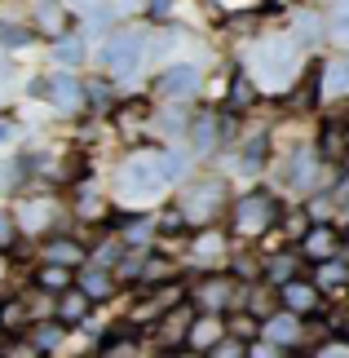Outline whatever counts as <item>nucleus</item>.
Here are the masks:
<instances>
[{
    "mask_svg": "<svg viewBox=\"0 0 349 358\" xmlns=\"http://www.w3.org/2000/svg\"><path fill=\"white\" fill-rule=\"evenodd\" d=\"M36 40L31 27H18V22H0V49H27Z\"/></svg>",
    "mask_w": 349,
    "mask_h": 358,
    "instance_id": "f704fd0d",
    "label": "nucleus"
},
{
    "mask_svg": "<svg viewBox=\"0 0 349 358\" xmlns=\"http://www.w3.org/2000/svg\"><path fill=\"white\" fill-rule=\"evenodd\" d=\"M62 5L71 9V13H85V18H89V13H93V9H102L106 0H62Z\"/></svg>",
    "mask_w": 349,
    "mask_h": 358,
    "instance_id": "a18cd8bd",
    "label": "nucleus"
},
{
    "mask_svg": "<svg viewBox=\"0 0 349 358\" xmlns=\"http://www.w3.org/2000/svg\"><path fill=\"white\" fill-rule=\"evenodd\" d=\"M278 292V310H287V314H297V319H310V314L323 310V292L310 283V279H287L283 287H274Z\"/></svg>",
    "mask_w": 349,
    "mask_h": 358,
    "instance_id": "9d476101",
    "label": "nucleus"
},
{
    "mask_svg": "<svg viewBox=\"0 0 349 358\" xmlns=\"http://www.w3.org/2000/svg\"><path fill=\"white\" fill-rule=\"evenodd\" d=\"M186 301L199 314H226L230 306H239V283L234 274H204L194 279V287H186Z\"/></svg>",
    "mask_w": 349,
    "mask_h": 358,
    "instance_id": "423d86ee",
    "label": "nucleus"
},
{
    "mask_svg": "<svg viewBox=\"0 0 349 358\" xmlns=\"http://www.w3.org/2000/svg\"><path fill=\"white\" fill-rule=\"evenodd\" d=\"M323 296H332V292H345L349 287V252H341V257H332V261H318L314 266V279H310Z\"/></svg>",
    "mask_w": 349,
    "mask_h": 358,
    "instance_id": "6ab92c4d",
    "label": "nucleus"
},
{
    "mask_svg": "<svg viewBox=\"0 0 349 358\" xmlns=\"http://www.w3.org/2000/svg\"><path fill=\"white\" fill-rule=\"evenodd\" d=\"M226 332H230V336L252 341V336L261 332V319H252V314H234V319H226Z\"/></svg>",
    "mask_w": 349,
    "mask_h": 358,
    "instance_id": "58836bf2",
    "label": "nucleus"
},
{
    "mask_svg": "<svg viewBox=\"0 0 349 358\" xmlns=\"http://www.w3.org/2000/svg\"><path fill=\"white\" fill-rule=\"evenodd\" d=\"M13 217H18V230H40V235H45L53 226V217H58V203L53 199H27Z\"/></svg>",
    "mask_w": 349,
    "mask_h": 358,
    "instance_id": "5701e85b",
    "label": "nucleus"
},
{
    "mask_svg": "<svg viewBox=\"0 0 349 358\" xmlns=\"http://www.w3.org/2000/svg\"><path fill=\"white\" fill-rule=\"evenodd\" d=\"M248 358H283V350L270 341H257V345H248Z\"/></svg>",
    "mask_w": 349,
    "mask_h": 358,
    "instance_id": "c03bdc74",
    "label": "nucleus"
},
{
    "mask_svg": "<svg viewBox=\"0 0 349 358\" xmlns=\"http://www.w3.org/2000/svg\"><path fill=\"white\" fill-rule=\"evenodd\" d=\"M265 159H270V142H265V133H257V137H248V142L239 146V173H248V177H257V173L265 169Z\"/></svg>",
    "mask_w": 349,
    "mask_h": 358,
    "instance_id": "cd10ccee",
    "label": "nucleus"
},
{
    "mask_svg": "<svg viewBox=\"0 0 349 358\" xmlns=\"http://www.w3.org/2000/svg\"><path fill=\"white\" fill-rule=\"evenodd\" d=\"M327 31H332V40H345V45H349V0H341V5H336V13H332V22H327Z\"/></svg>",
    "mask_w": 349,
    "mask_h": 358,
    "instance_id": "79ce46f5",
    "label": "nucleus"
},
{
    "mask_svg": "<svg viewBox=\"0 0 349 358\" xmlns=\"http://www.w3.org/2000/svg\"><path fill=\"white\" fill-rule=\"evenodd\" d=\"M226 257V235H217V230H199L194 235V243H190V261L194 266H217V261Z\"/></svg>",
    "mask_w": 349,
    "mask_h": 358,
    "instance_id": "393cba45",
    "label": "nucleus"
},
{
    "mask_svg": "<svg viewBox=\"0 0 349 358\" xmlns=\"http://www.w3.org/2000/svg\"><path fill=\"white\" fill-rule=\"evenodd\" d=\"M58 306H53V319H58L62 327H85L89 314H93V301L80 292V287H66L62 296H53Z\"/></svg>",
    "mask_w": 349,
    "mask_h": 358,
    "instance_id": "a211bd4d",
    "label": "nucleus"
},
{
    "mask_svg": "<svg viewBox=\"0 0 349 358\" xmlns=\"http://www.w3.org/2000/svg\"><path fill=\"white\" fill-rule=\"evenodd\" d=\"M173 13V0H150V18H169Z\"/></svg>",
    "mask_w": 349,
    "mask_h": 358,
    "instance_id": "de8ad7c7",
    "label": "nucleus"
},
{
    "mask_svg": "<svg viewBox=\"0 0 349 358\" xmlns=\"http://www.w3.org/2000/svg\"><path fill=\"white\" fill-rule=\"evenodd\" d=\"M204 358H248V341H243V336H230V332H226V336H221V341H217V345L208 350Z\"/></svg>",
    "mask_w": 349,
    "mask_h": 358,
    "instance_id": "c9c22d12",
    "label": "nucleus"
},
{
    "mask_svg": "<svg viewBox=\"0 0 349 358\" xmlns=\"http://www.w3.org/2000/svg\"><path fill=\"white\" fill-rule=\"evenodd\" d=\"M194 93H199V66H190V62L164 66V76H159V98L164 102H190Z\"/></svg>",
    "mask_w": 349,
    "mask_h": 358,
    "instance_id": "f8f14e48",
    "label": "nucleus"
},
{
    "mask_svg": "<svg viewBox=\"0 0 349 358\" xmlns=\"http://www.w3.org/2000/svg\"><path fill=\"white\" fill-rule=\"evenodd\" d=\"M221 142V115L217 111H199L190 120V150L194 155H213Z\"/></svg>",
    "mask_w": 349,
    "mask_h": 358,
    "instance_id": "aec40b11",
    "label": "nucleus"
},
{
    "mask_svg": "<svg viewBox=\"0 0 349 358\" xmlns=\"http://www.w3.org/2000/svg\"><path fill=\"white\" fill-rule=\"evenodd\" d=\"M31 93L45 98L58 115H80V111H85V85H80V76H71V71L31 80Z\"/></svg>",
    "mask_w": 349,
    "mask_h": 358,
    "instance_id": "0eeeda50",
    "label": "nucleus"
},
{
    "mask_svg": "<svg viewBox=\"0 0 349 358\" xmlns=\"http://www.w3.org/2000/svg\"><path fill=\"white\" fill-rule=\"evenodd\" d=\"M115 182H120L115 190L129 203H150V199H159L164 190L173 186L169 173H164V164H159V155H129Z\"/></svg>",
    "mask_w": 349,
    "mask_h": 358,
    "instance_id": "f03ea898",
    "label": "nucleus"
},
{
    "mask_svg": "<svg viewBox=\"0 0 349 358\" xmlns=\"http://www.w3.org/2000/svg\"><path fill=\"white\" fill-rule=\"evenodd\" d=\"M9 177H13V169H5V164H0V186H13Z\"/></svg>",
    "mask_w": 349,
    "mask_h": 358,
    "instance_id": "8fccbe9b",
    "label": "nucleus"
},
{
    "mask_svg": "<svg viewBox=\"0 0 349 358\" xmlns=\"http://www.w3.org/2000/svg\"><path fill=\"white\" fill-rule=\"evenodd\" d=\"M301 274V257H270L265 261V283L270 287H283L287 279H297Z\"/></svg>",
    "mask_w": 349,
    "mask_h": 358,
    "instance_id": "c756f323",
    "label": "nucleus"
},
{
    "mask_svg": "<svg viewBox=\"0 0 349 358\" xmlns=\"http://www.w3.org/2000/svg\"><path fill=\"white\" fill-rule=\"evenodd\" d=\"M106 106H111V85L106 80H93L85 89V111H106Z\"/></svg>",
    "mask_w": 349,
    "mask_h": 358,
    "instance_id": "4c0bfd02",
    "label": "nucleus"
},
{
    "mask_svg": "<svg viewBox=\"0 0 349 358\" xmlns=\"http://www.w3.org/2000/svg\"><path fill=\"white\" fill-rule=\"evenodd\" d=\"M0 358H45V354H40L27 336H13V341H5V345H0Z\"/></svg>",
    "mask_w": 349,
    "mask_h": 358,
    "instance_id": "ea45409f",
    "label": "nucleus"
},
{
    "mask_svg": "<svg viewBox=\"0 0 349 358\" xmlns=\"http://www.w3.org/2000/svg\"><path fill=\"white\" fill-rule=\"evenodd\" d=\"M248 71H252L248 80H265V85L283 89L301 71V45L292 36H265L248 49Z\"/></svg>",
    "mask_w": 349,
    "mask_h": 358,
    "instance_id": "f257e3e1",
    "label": "nucleus"
},
{
    "mask_svg": "<svg viewBox=\"0 0 349 358\" xmlns=\"http://www.w3.org/2000/svg\"><path fill=\"white\" fill-rule=\"evenodd\" d=\"M278 217H283V208H278V199L270 195V190H248V195H239L230 203V230L239 239L270 235V230L278 226Z\"/></svg>",
    "mask_w": 349,
    "mask_h": 358,
    "instance_id": "7ed1b4c3",
    "label": "nucleus"
},
{
    "mask_svg": "<svg viewBox=\"0 0 349 358\" xmlns=\"http://www.w3.org/2000/svg\"><path fill=\"white\" fill-rule=\"evenodd\" d=\"M62 336H66V327L58 323V319H49V323H31V336H27V341H31V345L40 350V354H53V350H58L62 345Z\"/></svg>",
    "mask_w": 349,
    "mask_h": 358,
    "instance_id": "c85d7f7f",
    "label": "nucleus"
},
{
    "mask_svg": "<svg viewBox=\"0 0 349 358\" xmlns=\"http://www.w3.org/2000/svg\"><path fill=\"white\" fill-rule=\"evenodd\" d=\"M252 80L248 76H234V85H230V106H243V102H252Z\"/></svg>",
    "mask_w": 349,
    "mask_h": 358,
    "instance_id": "37998d69",
    "label": "nucleus"
},
{
    "mask_svg": "<svg viewBox=\"0 0 349 358\" xmlns=\"http://www.w3.org/2000/svg\"><path fill=\"white\" fill-rule=\"evenodd\" d=\"M115 235L124 239V248H150V239H155L159 235V217H124V222H120V230H115Z\"/></svg>",
    "mask_w": 349,
    "mask_h": 358,
    "instance_id": "412c9836",
    "label": "nucleus"
},
{
    "mask_svg": "<svg viewBox=\"0 0 349 358\" xmlns=\"http://www.w3.org/2000/svg\"><path fill=\"white\" fill-rule=\"evenodd\" d=\"M292 40H297L301 49H314V45H323V36H327V22H323V13H314V9H301L297 18H292Z\"/></svg>",
    "mask_w": 349,
    "mask_h": 358,
    "instance_id": "4be33fe9",
    "label": "nucleus"
},
{
    "mask_svg": "<svg viewBox=\"0 0 349 358\" xmlns=\"http://www.w3.org/2000/svg\"><path fill=\"white\" fill-rule=\"evenodd\" d=\"M297 252H301V261L318 266V261L341 257L345 252V239H341V230L332 226V222H310V226H305V235H301V243H297Z\"/></svg>",
    "mask_w": 349,
    "mask_h": 358,
    "instance_id": "6e6552de",
    "label": "nucleus"
},
{
    "mask_svg": "<svg viewBox=\"0 0 349 358\" xmlns=\"http://www.w3.org/2000/svg\"><path fill=\"white\" fill-rule=\"evenodd\" d=\"M97 358H142V345H137L133 332H115V336L102 341V354Z\"/></svg>",
    "mask_w": 349,
    "mask_h": 358,
    "instance_id": "7c9ffc66",
    "label": "nucleus"
},
{
    "mask_svg": "<svg viewBox=\"0 0 349 358\" xmlns=\"http://www.w3.org/2000/svg\"><path fill=\"white\" fill-rule=\"evenodd\" d=\"M40 261H49V266H66V270H80L89 261V248L71 239V235H49L45 248H40Z\"/></svg>",
    "mask_w": 349,
    "mask_h": 358,
    "instance_id": "dca6fc26",
    "label": "nucleus"
},
{
    "mask_svg": "<svg viewBox=\"0 0 349 358\" xmlns=\"http://www.w3.org/2000/svg\"><path fill=\"white\" fill-rule=\"evenodd\" d=\"M221 208H226V182L221 177H208V182H194L181 190V213H186L190 226H213Z\"/></svg>",
    "mask_w": 349,
    "mask_h": 358,
    "instance_id": "39448f33",
    "label": "nucleus"
},
{
    "mask_svg": "<svg viewBox=\"0 0 349 358\" xmlns=\"http://www.w3.org/2000/svg\"><path fill=\"white\" fill-rule=\"evenodd\" d=\"M27 323H31V314H27V306H22V301L18 296H9V301H0V327H5V332L9 336H18L22 332V327Z\"/></svg>",
    "mask_w": 349,
    "mask_h": 358,
    "instance_id": "2f4dec72",
    "label": "nucleus"
},
{
    "mask_svg": "<svg viewBox=\"0 0 349 358\" xmlns=\"http://www.w3.org/2000/svg\"><path fill=\"white\" fill-rule=\"evenodd\" d=\"M13 137H18V124H13V120H0V146H9Z\"/></svg>",
    "mask_w": 349,
    "mask_h": 358,
    "instance_id": "49530a36",
    "label": "nucleus"
},
{
    "mask_svg": "<svg viewBox=\"0 0 349 358\" xmlns=\"http://www.w3.org/2000/svg\"><path fill=\"white\" fill-rule=\"evenodd\" d=\"M173 358H204V354H194V350H181V354H177V350H173Z\"/></svg>",
    "mask_w": 349,
    "mask_h": 358,
    "instance_id": "3c124183",
    "label": "nucleus"
},
{
    "mask_svg": "<svg viewBox=\"0 0 349 358\" xmlns=\"http://www.w3.org/2000/svg\"><path fill=\"white\" fill-rule=\"evenodd\" d=\"M194 314H199V310H194L190 306V301H181V310L173 306L169 314H164V319L155 323V327H150V332H155V341H159V345L164 350H177V345H186V332H190V323H194Z\"/></svg>",
    "mask_w": 349,
    "mask_h": 358,
    "instance_id": "4468645a",
    "label": "nucleus"
},
{
    "mask_svg": "<svg viewBox=\"0 0 349 358\" xmlns=\"http://www.w3.org/2000/svg\"><path fill=\"white\" fill-rule=\"evenodd\" d=\"M221 336H226V319H221V314H194V323H190V332H186V350L208 354Z\"/></svg>",
    "mask_w": 349,
    "mask_h": 358,
    "instance_id": "f3484780",
    "label": "nucleus"
},
{
    "mask_svg": "<svg viewBox=\"0 0 349 358\" xmlns=\"http://www.w3.org/2000/svg\"><path fill=\"white\" fill-rule=\"evenodd\" d=\"M85 36H62V40H53V62H62V66H80L85 62Z\"/></svg>",
    "mask_w": 349,
    "mask_h": 358,
    "instance_id": "473e14b6",
    "label": "nucleus"
},
{
    "mask_svg": "<svg viewBox=\"0 0 349 358\" xmlns=\"http://www.w3.org/2000/svg\"><path fill=\"white\" fill-rule=\"evenodd\" d=\"M115 283H120L115 270H111V266H97V261H85V266L76 270V287L93 301V306H97V301H106V296H115Z\"/></svg>",
    "mask_w": 349,
    "mask_h": 358,
    "instance_id": "2eb2a0df",
    "label": "nucleus"
},
{
    "mask_svg": "<svg viewBox=\"0 0 349 358\" xmlns=\"http://www.w3.org/2000/svg\"><path fill=\"white\" fill-rule=\"evenodd\" d=\"M159 164H164V173H169V182H186V173H190V150H181L177 142L159 155Z\"/></svg>",
    "mask_w": 349,
    "mask_h": 358,
    "instance_id": "72a5a7b5",
    "label": "nucleus"
},
{
    "mask_svg": "<svg viewBox=\"0 0 349 358\" xmlns=\"http://www.w3.org/2000/svg\"><path fill=\"white\" fill-rule=\"evenodd\" d=\"M310 358H349V336H327L318 341V350Z\"/></svg>",
    "mask_w": 349,
    "mask_h": 358,
    "instance_id": "a19ab883",
    "label": "nucleus"
},
{
    "mask_svg": "<svg viewBox=\"0 0 349 358\" xmlns=\"http://www.w3.org/2000/svg\"><path fill=\"white\" fill-rule=\"evenodd\" d=\"M318 93H323V98H349V58H332L323 66Z\"/></svg>",
    "mask_w": 349,
    "mask_h": 358,
    "instance_id": "a878e982",
    "label": "nucleus"
},
{
    "mask_svg": "<svg viewBox=\"0 0 349 358\" xmlns=\"http://www.w3.org/2000/svg\"><path fill=\"white\" fill-rule=\"evenodd\" d=\"M261 341H270L278 350H297L305 341V323L297 314H287V310H274L270 319H261Z\"/></svg>",
    "mask_w": 349,
    "mask_h": 358,
    "instance_id": "ddd939ff",
    "label": "nucleus"
},
{
    "mask_svg": "<svg viewBox=\"0 0 349 358\" xmlns=\"http://www.w3.org/2000/svg\"><path fill=\"white\" fill-rule=\"evenodd\" d=\"M31 27L45 40H62L71 36V9L62 0H31Z\"/></svg>",
    "mask_w": 349,
    "mask_h": 358,
    "instance_id": "9b49d317",
    "label": "nucleus"
},
{
    "mask_svg": "<svg viewBox=\"0 0 349 358\" xmlns=\"http://www.w3.org/2000/svg\"><path fill=\"white\" fill-rule=\"evenodd\" d=\"M9 76H13V71H9V62L0 58V98H5V89H9Z\"/></svg>",
    "mask_w": 349,
    "mask_h": 358,
    "instance_id": "09e8293b",
    "label": "nucleus"
},
{
    "mask_svg": "<svg viewBox=\"0 0 349 358\" xmlns=\"http://www.w3.org/2000/svg\"><path fill=\"white\" fill-rule=\"evenodd\" d=\"M318 173H323V155H318V146L301 142L292 146V155L283 159V177L292 190H314L318 186Z\"/></svg>",
    "mask_w": 349,
    "mask_h": 358,
    "instance_id": "1a4fd4ad",
    "label": "nucleus"
},
{
    "mask_svg": "<svg viewBox=\"0 0 349 358\" xmlns=\"http://www.w3.org/2000/svg\"><path fill=\"white\" fill-rule=\"evenodd\" d=\"M22 239V230H18V217H13L9 208H0V252H13Z\"/></svg>",
    "mask_w": 349,
    "mask_h": 358,
    "instance_id": "e433bc0d",
    "label": "nucleus"
},
{
    "mask_svg": "<svg viewBox=\"0 0 349 358\" xmlns=\"http://www.w3.org/2000/svg\"><path fill=\"white\" fill-rule=\"evenodd\" d=\"M146 58H150V36L137 31V27H124V31L106 36L102 45V71L111 80H133Z\"/></svg>",
    "mask_w": 349,
    "mask_h": 358,
    "instance_id": "20e7f679",
    "label": "nucleus"
},
{
    "mask_svg": "<svg viewBox=\"0 0 349 358\" xmlns=\"http://www.w3.org/2000/svg\"><path fill=\"white\" fill-rule=\"evenodd\" d=\"M71 213L80 217V222H102V217H106V199L97 195V186L85 182V186L71 195Z\"/></svg>",
    "mask_w": 349,
    "mask_h": 358,
    "instance_id": "bb28decb",
    "label": "nucleus"
},
{
    "mask_svg": "<svg viewBox=\"0 0 349 358\" xmlns=\"http://www.w3.org/2000/svg\"><path fill=\"white\" fill-rule=\"evenodd\" d=\"M31 283L40 287V292H49V296H62L66 287H76V270H66V266H49V261H40L36 274H31Z\"/></svg>",
    "mask_w": 349,
    "mask_h": 358,
    "instance_id": "b1692460",
    "label": "nucleus"
}]
</instances>
